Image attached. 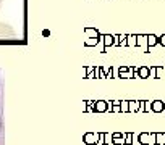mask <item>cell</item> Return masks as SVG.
<instances>
[{
    "mask_svg": "<svg viewBox=\"0 0 165 145\" xmlns=\"http://www.w3.org/2000/svg\"><path fill=\"white\" fill-rule=\"evenodd\" d=\"M157 44H159V37L154 36V34H149L147 36V47H154V45H157Z\"/></svg>",
    "mask_w": 165,
    "mask_h": 145,
    "instance_id": "5b68a950",
    "label": "cell"
},
{
    "mask_svg": "<svg viewBox=\"0 0 165 145\" xmlns=\"http://www.w3.org/2000/svg\"><path fill=\"white\" fill-rule=\"evenodd\" d=\"M163 74V68L162 66H155V77H162Z\"/></svg>",
    "mask_w": 165,
    "mask_h": 145,
    "instance_id": "30bf717a",
    "label": "cell"
},
{
    "mask_svg": "<svg viewBox=\"0 0 165 145\" xmlns=\"http://www.w3.org/2000/svg\"><path fill=\"white\" fill-rule=\"evenodd\" d=\"M3 89L5 81L0 77V145H5V121H3Z\"/></svg>",
    "mask_w": 165,
    "mask_h": 145,
    "instance_id": "6da1fadb",
    "label": "cell"
},
{
    "mask_svg": "<svg viewBox=\"0 0 165 145\" xmlns=\"http://www.w3.org/2000/svg\"><path fill=\"white\" fill-rule=\"evenodd\" d=\"M139 143H142V145L151 143V134H146V132L139 134Z\"/></svg>",
    "mask_w": 165,
    "mask_h": 145,
    "instance_id": "277c9868",
    "label": "cell"
},
{
    "mask_svg": "<svg viewBox=\"0 0 165 145\" xmlns=\"http://www.w3.org/2000/svg\"><path fill=\"white\" fill-rule=\"evenodd\" d=\"M155 143L165 145V132H155Z\"/></svg>",
    "mask_w": 165,
    "mask_h": 145,
    "instance_id": "8992f818",
    "label": "cell"
},
{
    "mask_svg": "<svg viewBox=\"0 0 165 145\" xmlns=\"http://www.w3.org/2000/svg\"><path fill=\"white\" fill-rule=\"evenodd\" d=\"M151 108L154 113H163L165 111V102L163 100H154V102H151Z\"/></svg>",
    "mask_w": 165,
    "mask_h": 145,
    "instance_id": "3957f363",
    "label": "cell"
},
{
    "mask_svg": "<svg viewBox=\"0 0 165 145\" xmlns=\"http://www.w3.org/2000/svg\"><path fill=\"white\" fill-rule=\"evenodd\" d=\"M0 7H2V0H0Z\"/></svg>",
    "mask_w": 165,
    "mask_h": 145,
    "instance_id": "4fadbf2b",
    "label": "cell"
},
{
    "mask_svg": "<svg viewBox=\"0 0 165 145\" xmlns=\"http://www.w3.org/2000/svg\"><path fill=\"white\" fill-rule=\"evenodd\" d=\"M136 39H138V44L139 45H147V36H138V37H136Z\"/></svg>",
    "mask_w": 165,
    "mask_h": 145,
    "instance_id": "9c48e42d",
    "label": "cell"
},
{
    "mask_svg": "<svg viewBox=\"0 0 165 145\" xmlns=\"http://www.w3.org/2000/svg\"><path fill=\"white\" fill-rule=\"evenodd\" d=\"M149 77H155V66L149 68Z\"/></svg>",
    "mask_w": 165,
    "mask_h": 145,
    "instance_id": "8fae6325",
    "label": "cell"
},
{
    "mask_svg": "<svg viewBox=\"0 0 165 145\" xmlns=\"http://www.w3.org/2000/svg\"><path fill=\"white\" fill-rule=\"evenodd\" d=\"M138 74H139V77H142V79H147V76H149V68H147V66H141L139 70H138Z\"/></svg>",
    "mask_w": 165,
    "mask_h": 145,
    "instance_id": "52a82bcc",
    "label": "cell"
},
{
    "mask_svg": "<svg viewBox=\"0 0 165 145\" xmlns=\"http://www.w3.org/2000/svg\"><path fill=\"white\" fill-rule=\"evenodd\" d=\"M159 44H160L162 47H165V34H162V36L159 37Z\"/></svg>",
    "mask_w": 165,
    "mask_h": 145,
    "instance_id": "7c38bea8",
    "label": "cell"
},
{
    "mask_svg": "<svg viewBox=\"0 0 165 145\" xmlns=\"http://www.w3.org/2000/svg\"><path fill=\"white\" fill-rule=\"evenodd\" d=\"M16 34L12 27L5 23H0V39H15Z\"/></svg>",
    "mask_w": 165,
    "mask_h": 145,
    "instance_id": "7a4b0ae2",
    "label": "cell"
},
{
    "mask_svg": "<svg viewBox=\"0 0 165 145\" xmlns=\"http://www.w3.org/2000/svg\"><path fill=\"white\" fill-rule=\"evenodd\" d=\"M141 108V102H130V110L131 111H138Z\"/></svg>",
    "mask_w": 165,
    "mask_h": 145,
    "instance_id": "ba28073f",
    "label": "cell"
}]
</instances>
